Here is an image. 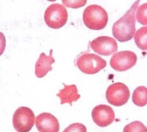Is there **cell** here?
<instances>
[{"label":"cell","mask_w":147,"mask_h":132,"mask_svg":"<svg viewBox=\"0 0 147 132\" xmlns=\"http://www.w3.org/2000/svg\"><path fill=\"white\" fill-rule=\"evenodd\" d=\"M134 41L137 46L143 51L147 50V27L143 26L134 34Z\"/></svg>","instance_id":"5bb4252c"},{"label":"cell","mask_w":147,"mask_h":132,"mask_svg":"<svg viewBox=\"0 0 147 132\" xmlns=\"http://www.w3.org/2000/svg\"><path fill=\"white\" fill-rule=\"evenodd\" d=\"M44 18L46 24L50 28L59 29L66 25L68 19V13L64 5L53 3L46 9Z\"/></svg>","instance_id":"277c9868"},{"label":"cell","mask_w":147,"mask_h":132,"mask_svg":"<svg viewBox=\"0 0 147 132\" xmlns=\"http://www.w3.org/2000/svg\"><path fill=\"white\" fill-rule=\"evenodd\" d=\"M108 14L103 7L98 5H89L83 12L84 25L92 30H101L108 23Z\"/></svg>","instance_id":"7a4b0ae2"},{"label":"cell","mask_w":147,"mask_h":132,"mask_svg":"<svg viewBox=\"0 0 147 132\" xmlns=\"http://www.w3.org/2000/svg\"><path fill=\"white\" fill-rule=\"evenodd\" d=\"M92 120L100 127L105 128L111 125L115 120V113L111 107L106 105H100L92 110Z\"/></svg>","instance_id":"ba28073f"},{"label":"cell","mask_w":147,"mask_h":132,"mask_svg":"<svg viewBox=\"0 0 147 132\" xmlns=\"http://www.w3.org/2000/svg\"><path fill=\"white\" fill-rule=\"evenodd\" d=\"M124 132H137L146 131V127L140 121H134L125 126Z\"/></svg>","instance_id":"9a60e30c"},{"label":"cell","mask_w":147,"mask_h":132,"mask_svg":"<svg viewBox=\"0 0 147 132\" xmlns=\"http://www.w3.org/2000/svg\"><path fill=\"white\" fill-rule=\"evenodd\" d=\"M64 88L60 90L57 96L61 99V104H69L72 106L73 102H76L80 98V95L78 94L77 86L75 85H66L64 83Z\"/></svg>","instance_id":"7c38bea8"},{"label":"cell","mask_w":147,"mask_h":132,"mask_svg":"<svg viewBox=\"0 0 147 132\" xmlns=\"http://www.w3.org/2000/svg\"><path fill=\"white\" fill-rule=\"evenodd\" d=\"M130 95L129 88L124 83L120 82L111 84L105 92L108 103L115 107H121L126 104Z\"/></svg>","instance_id":"8992f818"},{"label":"cell","mask_w":147,"mask_h":132,"mask_svg":"<svg viewBox=\"0 0 147 132\" xmlns=\"http://www.w3.org/2000/svg\"><path fill=\"white\" fill-rule=\"evenodd\" d=\"M90 46L95 53L103 56H110L118 51L116 40L107 36L97 37L92 40Z\"/></svg>","instance_id":"9c48e42d"},{"label":"cell","mask_w":147,"mask_h":132,"mask_svg":"<svg viewBox=\"0 0 147 132\" xmlns=\"http://www.w3.org/2000/svg\"><path fill=\"white\" fill-rule=\"evenodd\" d=\"M35 119L34 113L28 107L18 108L13 115V128L18 132H28L33 128Z\"/></svg>","instance_id":"5b68a950"},{"label":"cell","mask_w":147,"mask_h":132,"mask_svg":"<svg viewBox=\"0 0 147 132\" xmlns=\"http://www.w3.org/2000/svg\"><path fill=\"white\" fill-rule=\"evenodd\" d=\"M132 102L136 106L143 107L147 104V88L140 86L136 88L132 94Z\"/></svg>","instance_id":"4fadbf2b"},{"label":"cell","mask_w":147,"mask_h":132,"mask_svg":"<svg viewBox=\"0 0 147 132\" xmlns=\"http://www.w3.org/2000/svg\"><path fill=\"white\" fill-rule=\"evenodd\" d=\"M137 55L131 51H122L116 53L110 60V66L118 72L126 71L137 62Z\"/></svg>","instance_id":"52a82bcc"},{"label":"cell","mask_w":147,"mask_h":132,"mask_svg":"<svg viewBox=\"0 0 147 132\" xmlns=\"http://www.w3.org/2000/svg\"><path fill=\"white\" fill-rule=\"evenodd\" d=\"M64 132L67 131H78V132H86L87 131V128L85 126L82 124L77 123H74L71 125L70 126H68V127L66 129V130H64Z\"/></svg>","instance_id":"ac0fdd59"},{"label":"cell","mask_w":147,"mask_h":132,"mask_svg":"<svg viewBox=\"0 0 147 132\" xmlns=\"http://www.w3.org/2000/svg\"><path fill=\"white\" fill-rule=\"evenodd\" d=\"M146 8L147 3H144L141 6L138 8L136 10V19L138 21L141 25H147V17H146Z\"/></svg>","instance_id":"2e32d148"},{"label":"cell","mask_w":147,"mask_h":132,"mask_svg":"<svg viewBox=\"0 0 147 132\" xmlns=\"http://www.w3.org/2000/svg\"><path fill=\"white\" fill-rule=\"evenodd\" d=\"M140 1H135L130 9L123 17L114 23L113 35L120 42H128L131 40L136 33V11Z\"/></svg>","instance_id":"6da1fadb"},{"label":"cell","mask_w":147,"mask_h":132,"mask_svg":"<svg viewBox=\"0 0 147 132\" xmlns=\"http://www.w3.org/2000/svg\"><path fill=\"white\" fill-rule=\"evenodd\" d=\"M76 65L84 73L94 74L107 66V62L98 55L86 52L78 56Z\"/></svg>","instance_id":"3957f363"},{"label":"cell","mask_w":147,"mask_h":132,"mask_svg":"<svg viewBox=\"0 0 147 132\" xmlns=\"http://www.w3.org/2000/svg\"><path fill=\"white\" fill-rule=\"evenodd\" d=\"M53 50H51L50 55H46L45 53H41L39 56L36 64H35V73L36 76L39 78L45 77L48 72L53 69L51 64L55 62V60L53 58Z\"/></svg>","instance_id":"8fae6325"},{"label":"cell","mask_w":147,"mask_h":132,"mask_svg":"<svg viewBox=\"0 0 147 132\" xmlns=\"http://www.w3.org/2000/svg\"><path fill=\"white\" fill-rule=\"evenodd\" d=\"M35 125L40 132H58L60 125L58 119L53 114L43 112L36 117Z\"/></svg>","instance_id":"30bf717a"},{"label":"cell","mask_w":147,"mask_h":132,"mask_svg":"<svg viewBox=\"0 0 147 132\" xmlns=\"http://www.w3.org/2000/svg\"><path fill=\"white\" fill-rule=\"evenodd\" d=\"M62 2L65 7L75 9L82 7L87 3L86 0H62Z\"/></svg>","instance_id":"e0dca14e"}]
</instances>
